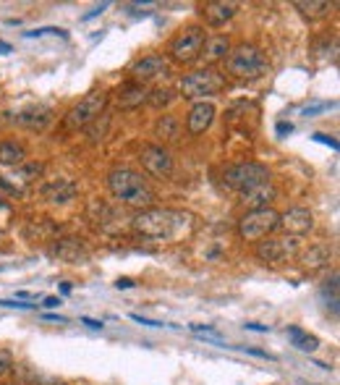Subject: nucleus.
Returning a JSON list of instances; mask_svg holds the SVG:
<instances>
[{
  "mask_svg": "<svg viewBox=\"0 0 340 385\" xmlns=\"http://www.w3.org/2000/svg\"><path fill=\"white\" fill-rule=\"evenodd\" d=\"M191 215L181 210H170V207H150V210H139L134 215V231L144 239H154V241H173L188 234L191 228Z\"/></svg>",
  "mask_w": 340,
  "mask_h": 385,
  "instance_id": "1",
  "label": "nucleus"
},
{
  "mask_svg": "<svg viewBox=\"0 0 340 385\" xmlns=\"http://www.w3.org/2000/svg\"><path fill=\"white\" fill-rule=\"evenodd\" d=\"M107 189L120 205H129L136 210H150L157 199L154 189L147 184V178L134 168H113L107 173Z\"/></svg>",
  "mask_w": 340,
  "mask_h": 385,
  "instance_id": "2",
  "label": "nucleus"
},
{
  "mask_svg": "<svg viewBox=\"0 0 340 385\" xmlns=\"http://www.w3.org/2000/svg\"><path fill=\"white\" fill-rule=\"evenodd\" d=\"M225 71L233 76V79H241V82H251V79H259L270 71V63L262 55V50L254 45H238L228 53L225 58Z\"/></svg>",
  "mask_w": 340,
  "mask_h": 385,
  "instance_id": "3",
  "label": "nucleus"
},
{
  "mask_svg": "<svg viewBox=\"0 0 340 385\" xmlns=\"http://www.w3.org/2000/svg\"><path fill=\"white\" fill-rule=\"evenodd\" d=\"M225 89V76L217 69H197L186 74L181 82H178V92L184 100H199L204 103V97H215Z\"/></svg>",
  "mask_w": 340,
  "mask_h": 385,
  "instance_id": "4",
  "label": "nucleus"
},
{
  "mask_svg": "<svg viewBox=\"0 0 340 385\" xmlns=\"http://www.w3.org/2000/svg\"><path fill=\"white\" fill-rule=\"evenodd\" d=\"M267 181H270V168L254 163V160H244V163H233L223 168V187L235 191V194H244L249 189L267 184Z\"/></svg>",
  "mask_w": 340,
  "mask_h": 385,
  "instance_id": "5",
  "label": "nucleus"
},
{
  "mask_svg": "<svg viewBox=\"0 0 340 385\" xmlns=\"http://www.w3.org/2000/svg\"><path fill=\"white\" fill-rule=\"evenodd\" d=\"M107 108V92L97 89L89 92L87 97H82L76 105L71 108L66 118H63V128L66 131H79V128H89V123H94L100 116H105Z\"/></svg>",
  "mask_w": 340,
  "mask_h": 385,
  "instance_id": "6",
  "label": "nucleus"
},
{
  "mask_svg": "<svg viewBox=\"0 0 340 385\" xmlns=\"http://www.w3.org/2000/svg\"><path fill=\"white\" fill-rule=\"evenodd\" d=\"M204 42H207V32H204V26H199V24H191V26L181 29V32L170 40L168 53H170V58L176 60V63L188 66V63H194V60L202 58Z\"/></svg>",
  "mask_w": 340,
  "mask_h": 385,
  "instance_id": "7",
  "label": "nucleus"
},
{
  "mask_svg": "<svg viewBox=\"0 0 340 385\" xmlns=\"http://www.w3.org/2000/svg\"><path fill=\"white\" fill-rule=\"evenodd\" d=\"M280 228V212L265 207V210H249L241 221H238V234L244 241H265L270 234Z\"/></svg>",
  "mask_w": 340,
  "mask_h": 385,
  "instance_id": "8",
  "label": "nucleus"
},
{
  "mask_svg": "<svg viewBox=\"0 0 340 385\" xmlns=\"http://www.w3.org/2000/svg\"><path fill=\"white\" fill-rule=\"evenodd\" d=\"M139 163L152 178H170L173 176V155L163 144H147L139 150Z\"/></svg>",
  "mask_w": 340,
  "mask_h": 385,
  "instance_id": "9",
  "label": "nucleus"
},
{
  "mask_svg": "<svg viewBox=\"0 0 340 385\" xmlns=\"http://www.w3.org/2000/svg\"><path fill=\"white\" fill-rule=\"evenodd\" d=\"M129 74H131V82L147 87V84L154 82V79H163V76L170 74V60L165 58V55L152 53V55H144V58L134 60Z\"/></svg>",
  "mask_w": 340,
  "mask_h": 385,
  "instance_id": "10",
  "label": "nucleus"
},
{
  "mask_svg": "<svg viewBox=\"0 0 340 385\" xmlns=\"http://www.w3.org/2000/svg\"><path fill=\"white\" fill-rule=\"evenodd\" d=\"M296 249H298L296 239H267V241L257 244V259L275 265V262H283L285 257L296 255Z\"/></svg>",
  "mask_w": 340,
  "mask_h": 385,
  "instance_id": "11",
  "label": "nucleus"
},
{
  "mask_svg": "<svg viewBox=\"0 0 340 385\" xmlns=\"http://www.w3.org/2000/svg\"><path fill=\"white\" fill-rule=\"evenodd\" d=\"M280 225L294 236H306L314 228V215L306 210V207H291L288 212L280 215Z\"/></svg>",
  "mask_w": 340,
  "mask_h": 385,
  "instance_id": "12",
  "label": "nucleus"
},
{
  "mask_svg": "<svg viewBox=\"0 0 340 385\" xmlns=\"http://www.w3.org/2000/svg\"><path fill=\"white\" fill-rule=\"evenodd\" d=\"M215 113H217V110H215L212 103H194L191 110H188V116H186V131L191 134V137L204 134V131L212 126Z\"/></svg>",
  "mask_w": 340,
  "mask_h": 385,
  "instance_id": "13",
  "label": "nucleus"
},
{
  "mask_svg": "<svg viewBox=\"0 0 340 385\" xmlns=\"http://www.w3.org/2000/svg\"><path fill=\"white\" fill-rule=\"evenodd\" d=\"M50 121H53V108L42 105V103L24 108L21 113H16V123L24 128H29V131H42Z\"/></svg>",
  "mask_w": 340,
  "mask_h": 385,
  "instance_id": "14",
  "label": "nucleus"
},
{
  "mask_svg": "<svg viewBox=\"0 0 340 385\" xmlns=\"http://www.w3.org/2000/svg\"><path fill=\"white\" fill-rule=\"evenodd\" d=\"M141 103H147V87L136 82H126L116 89V105L120 110H136Z\"/></svg>",
  "mask_w": 340,
  "mask_h": 385,
  "instance_id": "15",
  "label": "nucleus"
},
{
  "mask_svg": "<svg viewBox=\"0 0 340 385\" xmlns=\"http://www.w3.org/2000/svg\"><path fill=\"white\" fill-rule=\"evenodd\" d=\"M238 11L235 3H225V0H210L202 6V19L210 24V26H223L225 22H231Z\"/></svg>",
  "mask_w": 340,
  "mask_h": 385,
  "instance_id": "16",
  "label": "nucleus"
},
{
  "mask_svg": "<svg viewBox=\"0 0 340 385\" xmlns=\"http://www.w3.org/2000/svg\"><path fill=\"white\" fill-rule=\"evenodd\" d=\"M238 197H241V205L249 207V210H265V207H270L272 202H275L278 191H275V187L267 181V184H259V187L249 189V191L238 194Z\"/></svg>",
  "mask_w": 340,
  "mask_h": 385,
  "instance_id": "17",
  "label": "nucleus"
},
{
  "mask_svg": "<svg viewBox=\"0 0 340 385\" xmlns=\"http://www.w3.org/2000/svg\"><path fill=\"white\" fill-rule=\"evenodd\" d=\"M42 194H45L47 202H53V205H66L71 199L79 194V184L73 181V178H58V181H53V184H47L42 189Z\"/></svg>",
  "mask_w": 340,
  "mask_h": 385,
  "instance_id": "18",
  "label": "nucleus"
},
{
  "mask_svg": "<svg viewBox=\"0 0 340 385\" xmlns=\"http://www.w3.org/2000/svg\"><path fill=\"white\" fill-rule=\"evenodd\" d=\"M53 255L63 259V262H71V265H79L87 259V249L82 246L79 239H58L53 244Z\"/></svg>",
  "mask_w": 340,
  "mask_h": 385,
  "instance_id": "19",
  "label": "nucleus"
},
{
  "mask_svg": "<svg viewBox=\"0 0 340 385\" xmlns=\"http://www.w3.org/2000/svg\"><path fill=\"white\" fill-rule=\"evenodd\" d=\"M330 259H332V249H330L328 244H314L301 255V265H304L309 273H314V270L328 268Z\"/></svg>",
  "mask_w": 340,
  "mask_h": 385,
  "instance_id": "20",
  "label": "nucleus"
},
{
  "mask_svg": "<svg viewBox=\"0 0 340 385\" xmlns=\"http://www.w3.org/2000/svg\"><path fill=\"white\" fill-rule=\"evenodd\" d=\"M294 8L304 19H309V22H319V19H325V16H330V11L335 8V3H325V0H312V3H306V0H296Z\"/></svg>",
  "mask_w": 340,
  "mask_h": 385,
  "instance_id": "21",
  "label": "nucleus"
},
{
  "mask_svg": "<svg viewBox=\"0 0 340 385\" xmlns=\"http://www.w3.org/2000/svg\"><path fill=\"white\" fill-rule=\"evenodd\" d=\"M26 160V147L19 142H0V165L6 168H19Z\"/></svg>",
  "mask_w": 340,
  "mask_h": 385,
  "instance_id": "22",
  "label": "nucleus"
},
{
  "mask_svg": "<svg viewBox=\"0 0 340 385\" xmlns=\"http://www.w3.org/2000/svg\"><path fill=\"white\" fill-rule=\"evenodd\" d=\"M228 53H231V40H228L225 35L210 37V40L204 42V50H202V55L210 60V63L225 60V58H228Z\"/></svg>",
  "mask_w": 340,
  "mask_h": 385,
  "instance_id": "23",
  "label": "nucleus"
},
{
  "mask_svg": "<svg viewBox=\"0 0 340 385\" xmlns=\"http://www.w3.org/2000/svg\"><path fill=\"white\" fill-rule=\"evenodd\" d=\"M154 137H160L163 142H178L181 139V123L176 116H163L154 123Z\"/></svg>",
  "mask_w": 340,
  "mask_h": 385,
  "instance_id": "24",
  "label": "nucleus"
},
{
  "mask_svg": "<svg viewBox=\"0 0 340 385\" xmlns=\"http://www.w3.org/2000/svg\"><path fill=\"white\" fill-rule=\"evenodd\" d=\"M288 339L294 341V346L296 349H301V351H317L319 349V339L317 336H309L306 330H301V327H296V325H291L288 330Z\"/></svg>",
  "mask_w": 340,
  "mask_h": 385,
  "instance_id": "25",
  "label": "nucleus"
},
{
  "mask_svg": "<svg viewBox=\"0 0 340 385\" xmlns=\"http://www.w3.org/2000/svg\"><path fill=\"white\" fill-rule=\"evenodd\" d=\"M173 100H176V94L170 92V89H152V92H147V103L152 108H157V110H160V108H168Z\"/></svg>",
  "mask_w": 340,
  "mask_h": 385,
  "instance_id": "26",
  "label": "nucleus"
},
{
  "mask_svg": "<svg viewBox=\"0 0 340 385\" xmlns=\"http://www.w3.org/2000/svg\"><path fill=\"white\" fill-rule=\"evenodd\" d=\"M42 171H45V165H42V163H26V165H19V168H16V176H19L21 181H26V184H29V181L39 178V176H42Z\"/></svg>",
  "mask_w": 340,
  "mask_h": 385,
  "instance_id": "27",
  "label": "nucleus"
},
{
  "mask_svg": "<svg viewBox=\"0 0 340 385\" xmlns=\"http://www.w3.org/2000/svg\"><path fill=\"white\" fill-rule=\"evenodd\" d=\"M332 108H335V103H312V105H306L304 110H301V116L314 118L317 113H325V110H332Z\"/></svg>",
  "mask_w": 340,
  "mask_h": 385,
  "instance_id": "28",
  "label": "nucleus"
},
{
  "mask_svg": "<svg viewBox=\"0 0 340 385\" xmlns=\"http://www.w3.org/2000/svg\"><path fill=\"white\" fill-rule=\"evenodd\" d=\"M45 35L69 37V35H66V29H58V26H42V29H35V32H24V37H26V40H32V37H45Z\"/></svg>",
  "mask_w": 340,
  "mask_h": 385,
  "instance_id": "29",
  "label": "nucleus"
},
{
  "mask_svg": "<svg viewBox=\"0 0 340 385\" xmlns=\"http://www.w3.org/2000/svg\"><path fill=\"white\" fill-rule=\"evenodd\" d=\"M13 367V354L8 349H0V377L6 373H11Z\"/></svg>",
  "mask_w": 340,
  "mask_h": 385,
  "instance_id": "30",
  "label": "nucleus"
},
{
  "mask_svg": "<svg viewBox=\"0 0 340 385\" xmlns=\"http://www.w3.org/2000/svg\"><path fill=\"white\" fill-rule=\"evenodd\" d=\"M0 307H8V309H32L35 304H26V302H21V299H13V302H8V299H0Z\"/></svg>",
  "mask_w": 340,
  "mask_h": 385,
  "instance_id": "31",
  "label": "nucleus"
},
{
  "mask_svg": "<svg viewBox=\"0 0 340 385\" xmlns=\"http://www.w3.org/2000/svg\"><path fill=\"white\" fill-rule=\"evenodd\" d=\"M134 323H139V325H147V327H163L165 323H157V320H147V317H141V315H129Z\"/></svg>",
  "mask_w": 340,
  "mask_h": 385,
  "instance_id": "32",
  "label": "nucleus"
},
{
  "mask_svg": "<svg viewBox=\"0 0 340 385\" xmlns=\"http://www.w3.org/2000/svg\"><path fill=\"white\" fill-rule=\"evenodd\" d=\"M312 139H317V142H322V144H330L332 150H340V144H338V139H332V137H328V134H314Z\"/></svg>",
  "mask_w": 340,
  "mask_h": 385,
  "instance_id": "33",
  "label": "nucleus"
},
{
  "mask_svg": "<svg viewBox=\"0 0 340 385\" xmlns=\"http://www.w3.org/2000/svg\"><path fill=\"white\" fill-rule=\"evenodd\" d=\"M0 189H6V191H8V194H13V197H21V189L13 187V184H8L3 176H0Z\"/></svg>",
  "mask_w": 340,
  "mask_h": 385,
  "instance_id": "34",
  "label": "nucleus"
},
{
  "mask_svg": "<svg viewBox=\"0 0 340 385\" xmlns=\"http://www.w3.org/2000/svg\"><path fill=\"white\" fill-rule=\"evenodd\" d=\"M275 131H278V137H288V134H294V123H285V121H280V123L275 126Z\"/></svg>",
  "mask_w": 340,
  "mask_h": 385,
  "instance_id": "35",
  "label": "nucleus"
},
{
  "mask_svg": "<svg viewBox=\"0 0 340 385\" xmlns=\"http://www.w3.org/2000/svg\"><path fill=\"white\" fill-rule=\"evenodd\" d=\"M107 8V3H100V6H97V8H92V11L87 13V16H82V22H89V19H94V16H100V13L105 11Z\"/></svg>",
  "mask_w": 340,
  "mask_h": 385,
  "instance_id": "36",
  "label": "nucleus"
},
{
  "mask_svg": "<svg viewBox=\"0 0 340 385\" xmlns=\"http://www.w3.org/2000/svg\"><path fill=\"white\" fill-rule=\"evenodd\" d=\"M82 323L92 330H102V320H92V317H82Z\"/></svg>",
  "mask_w": 340,
  "mask_h": 385,
  "instance_id": "37",
  "label": "nucleus"
},
{
  "mask_svg": "<svg viewBox=\"0 0 340 385\" xmlns=\"http://www.w3.org/2000/svg\"><path fill=\"white\" fill-rule=\"evenodd\" d=\"M42 307H45V309H55V307H60V296H47L45 302H42Z\"/></svg>",
  "mask_w": 340,
  "mask_h": 385,
  "instance_id": "38",
  "label": "nucleus"
},
{
  "mask_svg": "<svg viewBox=\"0 0 340 385\" xmlns=\"http://www.w3.org/2000/svg\"><path fill=\"white\" fill-rule=\"evenodd\" d=\"M134 286V280L131 278H118L116 280V289H131Z\"/></svg>",
  "mask_w": 340,
  "mask_h": 385,
  "instance_id": "39",
  "label": "nucleus"
},
{
  "mask_svg": "<svg viewBox=\"0 0 340 385\" xmlns=\"http://www.w3.org/2000/svg\"><path fill=\"white\" fill-rule=\"evenodd\" d=\"M247 327L249 330H257V333H267V330H270L267 325H257V323H247Z\"/></svg>",
  "mask_w": 340,
  "mask_h": 385,
  "instance_id": "40",
  "label": "nucleus"
},
{
  "mask_svg": "<svg viewBox=\"0 0 340 385\" xmlns=\"http://www.w3.org/2000/svg\"><path fill=\"white\" fill-rule=\"evenodd\" d=\"M11 50H13V47L8 45V42H0V55H8Z\"/></svg>",
  "mask_w": 340,
  "mask_h": 385,
  "instance_id": "41",
  "label": "nucleus"
},
{
  "mask_svg": "<svg viewBox=\"0 0 340 385\" xmlns=\"http://www.w3.org/2000/svg\"><path fill=\"white\" fill-rule=\"evenodd\" d=\"M45 320H55V323H66V317H63V315H45Z\"/></svg>",
  "mask_w": 340,
  "mask_h": 385,
  "instance_id": "42",
  "label": "nucleus"
}]
</instances>
